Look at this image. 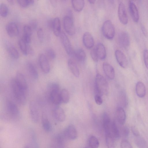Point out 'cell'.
<instances>
[{"label": "cell", "mask_w": 148, "mask_h": 148, "mask_svg": "<svg viewBox=\"0 0 148 148\" xmlns=\"http://www.w3.org/2000/svg\"><path fill=\"white\" fill-rule=\"evenodd\" d=\"M88 2L91 4H94L95 1V0H88Z\"/></svg>", "instance_id": "11a10c76"}, {"label": "cell", "mask_w": 148, "mask_h": 148, "mask_svg": "<svg viewBox=\"0 0 148 148\" xmlns=\"http://www.w3.org/2000/svg\"><path fill=\"white\" fill-rule=\"evenodd\" d=\"M60 95L62 102L68 103L69 100L70 95L67 90L65 88L62 89L60 92Z\"/></svg>", "instance_id": "836d02e7"}, {"label": "cell", "mask_w": 148, "mask_h": 148, "mask_svg": "<svg viewBox=\"0 0 148 148\" xmlns=\"http://www.w3.org/2000/svg\"><path fill=\"white\" fill-rule=\"evenodd\" d=\"M84 148H88L87 147H85Z\"/></svg>", "instance_id": "91938a15"}, {"label": "cell", "mask_w": 148, "mask_h": 148, "mask_svg": "<svg viewBox=\"0 0 148 148\" xmlns=\"http://www.w3.org/2000/svg\"><path fill=\"white\" fill-rule=\"evenodd\" d=\"M118 40L119 45L122 47L127 48L130 44V38L128 33L125 31L120 32L118 35Z\"/></svg>", "instance_id": "8fae6325"}, {"label": "cell", "mask_w": 148, "mask_h": 148, "mask_svg": "<svg viewBox=\"0 0 148 148\" xmlns=\"http://www.w3.org/2000/svg\"><path fill=\"white\" fill-rule=\"evenodd\" d=\"M143 59L145 66L148 70V50L145 49L143 51Z\"/></svg>", "instance_id": "c3c4849f"}, {"label": "cell", "mask_w": 148, "mask_h": 148, "mask_svg": "<svg viewBox=\"0 0 148 148\" xmlns=\"http://www.w3.org/2000/svg\"><path fill=\"white\" fill-rule=\"evenodd\" d=\"M136 94L139 97L143 98L145 96L146 88L144 83L141 81L137 82L136 85Z\"/></svg>", "instance_id": "603a6c76"}, {"label": "cell", "mask_w": 148, "mask_h": 148, "mask_svg": "<svg viewBox=\"0 0 148 148\" xmlns=\"http://www.w3.org/2000/svg\"><path fill=\"white\" fill-rule=\"evenodd\" d=\"M7 111L9 116L12 118L16 119L19 116L20 112L16 104L11 101H8L6 103Z\"/></svg>", "instance_id": "ba28073f"}, {"label": "cell", "mask_w": 148, "mask_h": 148, "mask_svg": "<svg viewBox=\"0 0 148 148\" xmlns=\"http://www.w3.org/2000/svg\"><path fill=\"white\" fill-rule=\"evenodd\" d=\"M129 129L127 126H123L121 129L120 135L121 134L123 137H127L129 135Z\"/></svg>", "instance_id": "7bdbcfd3"}, {"label": "cell", "mask_w": 148, "mask_h": 148, "mask_svg": "<svg viewBox=\"0 0 148 148\" xmlns=\"http://www.w3.org/2000/svg\"><path fill=\"white\" fill-rule=\"evenodd\" d=\"M31 139L32 148H40L38 143L36 136L33 130L31 132Z\"/></svg>", "instance_id": "f35d334b"}, {"label": "cell", "mask_w": 148, "mask_h": 148, "mask_svg": "<svg viewBox=\"0 0 148 148\" xmlns=\"http://www.w3.org/2000/svg\"><path fill=\"white\" fill-rule=\"evenodd\" d=\"M121 148H133L130 142L125 139L123 140L121 144Z\"/></svg>", "instance_id": "bcb514c9"}, {"label": "cell", "mask_w": 148, "mask_h": 148, "mask_svg": "<svg viewBox=\"0 0 148 148\" xmlns=\"http://www.w3.org/2000/svg\"><path fill=\"white\" fill-rule=\"evenodd\" d=\"M45 53L47 56L50 59L53 60L56 57V53L51 48L46 49Z\"/></svg>", "instance_id": "60d3db41"}, {"label": "cell", "mask_w": 148, "mask_h": 148, "mask_svg": "<svg viewBox=\"0 0 148 148\" xmlns=\"http://www.w3.org/2000/svg\"><path fill=\"white\" fill-rule=\"evenodd\" d=\"M6 47L8 52L12 58L15 59H17L19 58V53L17 49L14 46L10 44H8Z\"/></svg>", "instance_id": "f1b7e54d"}, {"label": "cell", "mask_w": 148, "mask_h": 148, "mask_svg": "<svg viewBox=\"0 0 148 148\" xmlns=\"http://www.w3.org/2000/svg\"><path fill=\"white\" fill-rule=\"evenodd\" d=\"M38 61L42 71L45 73H49L50 70V65L46 55L43 53L40 54L38 57Z\"/></svg>", "instance_id": "9c48e42d"}, {"label": "cell", "mask_w": 148, "mask_h": 148, "mask_svg": "<svg viewBox=\"0 0 148 148\" xmlns=\"http://www.w3.org/2000/svg\"><path fill=\"white\" fill-rule=\"evenodd\" d=\"M94 98L95 102L97 104L100 105L102 103L103 100L101 95L95 94Z\"/></svg>", "instance_id": "681fc988"}, {"label": "cell", "mask_w": 148, "mask_h": 148, "mask_svg": "<svg viewBox=\"0 0 148 148\" xmlns=\"http://www.w3.org/2000/svg\"><path fill=\"white\" fill-rule=\"evenodd\" d=\"M141 29L145 37H147L148 35V33L144 25H142L141 26Z\"/></svg>", "instance_id": "db71d44e"}, {"label": "cell", "mask_w": 148, "mask_h": 148, "mask_svg": "<svg viewBox=\"0 0 148 148\" xmlns=\"http://www.w3.org/2000/svg\"><path fill=\"white\" fill-rule=\"evenodd\" d=\"M106 135V144L107 148H115L114 138L111 134Z\"/></svg>", "instance_id": "d590c367"}, {"label": "cell", "mask_w": 148, "mask_h": 148, "mask_svg": "<svg viewBox=\"0 0 148 148\" xmlns=\"http://www.w3.org/2000/svg\"><path fill=\"white\" fill-rule=\"evenodd\" d=\"M102 30L103 35L107 39L111 40L114 38L115 33V28L110 21L107 20L103 23Z\"/></svg>", "instance_id": "3957f363"}, {"label": "cell", "mask_w": 148, "mask_h": 148, "mask_svg": "<svg viewBox=\"0 0 148 148\" xmlns=\"http://www.w3.org/2000/svg\"><path fill=\"white\" fill-rule=\"evenodd\" d=\"M109 89V85L105 78L101 75L97 74L95 81V94L101 96L106 95L108 93Z\"/></svg>", "instance_id": "7a4b0ae2"}, {"label": "cell", "mask_w": 148, "mask_h": 148, "mask_svg": "<svg viewBox=\"0 0 148 148\" xmlns=\"http://www.w3.org/2000/svg\"><path fill=\"white\" fill-rule=\"evenodd\" d=\"M6 30L8 35L11 37H14L19 34V30L16 24L14 22L8 23L6 26Z\"/></svg>", "instance_id": "5bb4252c"}, {"label": "cell", "mask_w": 148, "mask_h": 148, "mask_svg": "<svg viewBox=\"0 0 148 148\" xmlns=\"http://www.w3.org/2000/svg\"><path fill=\"white\" fill-rule=\"evenodd\" d=\"M8 13V9L7 5L5 3H2L0 5V14L3 17L7 16Z\"/></svg>", "instance_id": "74e56055"}, {"label": "cell", "mask_w": 148, "mask_h": 148, "mask_svg": "<svg viewBox=\"0 0 148 148\" xmlns=\"http://www.w3.org/2000/svg\"><path fill=\"white\" fill-rule=\"evenodd\" d=\"M134 142L138 148H148V144L140 135L134 136Z\"/></svg>", "instance_id": "484cf974"}, {"label": "cell", "mask_w": 148, "mask_h": 148, "mask_svg": "<svg viewBox=\"0 0 148 148\" xmlns=\"http://www.w3.org/2000/svg\"><path fill=\"white\" fill-rule=\"evenodd\" d=\"M96 52L99 59L103 60L106 58V53L105 46L101 43H98L95 47Z\"/></svg>", "instance_id": "d4e9b609"}, {"label": "cell", "mask_w": 148, "mask_h": 148, "mask_svg": "<svg viewBox=\"0 0 148 148\" xmlns=\"http://www.w3.org/2000/svg\"><path fill=\"white\" fill-rule=\"evenodd\" d=\"M56 145L58 148H64V140L63 136L60 134L57 135L55 138Z\"/></svg>", "instance_id": "8d00e7d4"}, {"label": "cell", "mask_w": 148, "mask_h": 148, "mask_svg": "<svg viewBox=\"0 0 148 148\" xmlns=\"http://www.w3.org/2000/svg\"><path fill=\"white\" fill-rule=\"evenodd\" d=\"M90 54L91 57L93 60L96 62H98L99 58L96 52L95 47L91 50Z\"/></svg>", "instance_id": "f6af8a7d"}, {"label": "cell", "mask_w": 148, "mask_h": 148, "mask_svg": "<svg viewBox=\"0 0 148 148\" xmlns=\"http://www.w3.org/2000/svg\"><path fill=\"white\" fill-rule=\"evenodd\" d=\"M102 125L105 135L111 134V127L112 122L108 115L106 113L102 116Z\"/></svg>", "instance_id": "e0dca14e"}, {"label": "cell", "mask_w": 148, "mask_h": 148, "mask_svg": "<svg viewBox=\"0 0 148 148\" xmlns=\"http://www.w3.org/2000/svg\"><path fill=\"white\" fill-rule=\"evenodd\" d=\"M11 87L13 95L17 102L20 105H25L27 101L26 91L18 84L15 79L11 81Z\"/></svg>", "instance_id": "6da1fadb"}, {"label": "cell", "mask_w": 148, "mask_h": 148, "mask_svg": "<svg viewBox=\"0 0 148 148\" xmlns=\"http://www.w3.org/2000/svg\"><path fill=\"white\" fill-rule=\"evenodd\" d=\"M120 101L121 105L125 107L127 105V100L126 95L123 92H121L120 95Z\"/></svg>", "instance_id": "b9f144b4"}, {"label": "cell", "mask_w": 148, "mask_h": 148, "mask_svg": "<svg viewBox=\"0 0 148 148\" xmlns=\"http://www.w3.org/2000/svg\"><path fill=\"white\" fill-rule=\"evenodd\" d=\"M48 90L49 99L53 103L58 105L62 103L60 88H48Z\"/></svg>", "instance_id": "5b68a950"}, {"label": "cell", "mask_w": 148, "mask_h": 148, "mask_svg": "<svg viewBox=\"0 0 148 148\" xmlns=\"http://www.w3.org/2000/svg\"><path fill=\"white\" fill-rule=\"evenodd\" d=\"M68 65L70 70L73 74L76 77H79V76L80 72L76 63L73 60L69 59L68 61Z\"/></svg>", "instance_id": "cb8c5ba5"}, {"label": "cell", "mask_w": 148, "mask_h": 148, "mask_svg": "<svg viewBox=\"0 0 148 148\" xmlns=\"http://www.w3.org/2000/svg\"><path fill=\"white\" fill-rule=\"evenodd\" d=\"M24 34L31 36L33 29L29 25H25L23 28Z\"/></svg>", "instance_id": "ee69618b"}, {"label": "cell", "mask_w": 148, "mask_h": 148, "mask_svg": "<svg viewBox=\"0 0 148 148\" xmlns=\"http://www.w3.org/2000/svg\"><path fill=\"white\" fill-rule=\"evenodd\" d=\"M111 134L114 139H119L120 136V130L115 121L112 122L111 127Z\"/></svg>", "instance_id": "4dcf8cb0"}, {"label": "cell", "mask_w": 148, "mask_h": 148, "mask_svg": "<svg viewBox=\"0 0 148 148\" xmlns=\"http://www.w3.org/2000/svg\"><path fill=\"white\" fill-rule=\"evenodd\" d=\"M129 8L130 15L133 20L135 22H138L139 19L138 11L136 5L133 1H129Z\"/></svg>", "instance_id": "2e32d148"}, {"label": "cell", "mask_w": 148, "mask_h": 148, "mask_svg": "<svg viewBox=\"0 0 148 148\" xmlns=\"http://www.w3.org/2000/svg\"><path fill=\"white\" fill-rule=\"evenodd\" d=\"M63 135L70 139H76L77 136V133L75 126L72 124L68 125L64 130Z\"/></svg>", "instance_id": "4fadbf2b"}, {"label": "cell", "mask_w": 148, "mask_h": 148, "mask_svg": "<svg viewBox=\"0 0 148 148\" xmlns=\"http://www.w3.org/2000/svg\"><path fill=\"white\" fill-rule=\"evenodd\" d=\"M63 25L66 32L69 35H74L75 32V29L72 17L71 16H64L63 20Z\"/></svg>", "instance_id": "277c9868"}, {"label": "cell", "mask_w": 148, "mask_h": 148, "mask_svg": "<svg viewBox=\"0 0 148 148\" xmlns=\"http://www.w3.org/2000/svg\"><path fill=\"white\" fill-rule=\"evenodd\" d=\"M103 69L105 74L108 78L111 79L114 78V70L110 64L107 62H104L103 64Z\"/></svg>", "instance_id": "d6986e66"}, {"label": "cell", "mask_w": 148, "mask_h": 148, "mask_svg": "<svg viewBox=\"0 0 148 148\" xmlns=\"http://www.w3.org/2000/svg\"><path fill=\"white\" fill-rule=\"evenodd\" d=\"M50 148H57V147L55 146L54 145H51Z\"/></svg>", "instance_id": "680465c9"}, {"label": "cell", "mask_w": 148, "mask_h": 148, "mask_svg": "<svg viewBox=\"0 0 148 148\" xmlns=\"http://www.w3.org/2000/svg\"><path fill=\"white\" fill-rule=\"evenodd\" d=\"M18 45L22 53L27 56L29 53V46L25 42L22 38L19 39L18 41Z\"/></svg>", "instance_id": "d6a6232c"}, {"label": "cell", "mask_w": 148, "mask_h": 148, "mask_svg": "<svg viewBox=\"0 0 148 148\" xmlns=\"http://www.w3.org/2000/svg\"><path fill=\"white\" fill-rule=\"evenodd\" d=\"M116 119L118 123L121 125L124 124L126 119L125 112L123 107L121 106L118 107L115 112Z\"/></svg>", "instance_id": "ffe728a7"}, {"label": "cell", "mask_w": 148, "mask_h": 148, "mask_svg": "<svg viewBox=\"0 0 148 148\" xmlns=\"http://www.w3.org/2000/svg\"><path fill=\"white\" fill-rule=\"evenodd\" d=\"M115 54L116 60L119 65L123 68H126L128 66V62L125 54L118 49L115 51Z\"/></svg>", "instance_id": "7c38bea8"}, {"label": "cell", "mask_w": 148, "mask_h": 148, "mask_svg": "<svg viewBox=\"0 0 148 148\" xmlns=\"http://www.w3.org/2000/svg\"><path fill=\"white\" fill-rule=\"evenodd\" d=\"M42 124L43 130L46 132H49L52 130L51 123L48 119L44 114H43L42 119Z\"/></svg>", "instance_id": "83f0119b"}, {"label": "cell", "mask_w": 148, "mask_h": 148, "mask_svg": "<svg viewBox=\"0 0 148 148\" xmlns=\"http://www.w3.org/2000/svg\"><path fill=\"white\" fill-rule=\"evenodd\" d=\"M131 130L134 136H138L140 135L138 130L135 127H132Z\"/></svg>", "instance_id": "f5cc1de1"}, {"label": "cell", "mask_w": 148, "mask_h": 148, "mask_svg": "<svg viewBox=\"0 0 148 148\" xmlns=\"http://www.w3.org/2000/svg\"><path fill=\"white\" fill-rule=\"evenodd\" d=\"M52 114L54 118L58 121L63 122L65 119V112L62 108L59 106H57L53 108Z\"/></svg>", "instance_id": "9a60e30c"}, {"label": "cell", "mask_w": 148, "mask_h": 148, "mask_svg": "<svg viewBox=\"0 0 148 148\" xmlns=\"http://www.w3.org/2000/svg\"><path fill=\"white\" fill-rule=\"evenodd\" d=\"M88 144L91 148H98L99 142L97 138L95 136H91L88 139Z\"/></svg>", "instance_id": "e575fe53"}, {"label": "cell", "mask_w": 148, "mask_h": 148, "mask_svg": "<svg viewBox=\"0 0 148 148\" xmlns=\"http://www.w3.org/2000/svg\"><path fill=\"white\" fill-rule=\"evenodd\" d=\"M29 108L31 120L34 123H38L39 120L40 114L36 104L33 101H31L29 103Z\"/></svg>", "instance_id": "52a82bcc"}, {"label": "cell", "mask_w": 148, "mask_h": 148, "mask_svg": "<svg viewBox=\"0 0 148 148\" xmlns=\"http://www.w3.org/2000/svg\"><path fill=\"white\" fill-rule=\"evenodd\" d=\"M60 36L61 41L67 53L70 56H73L74 51L67 36L63 32H61Z\"/></svg>", "instance_id": "8992f818"}, {"label": "cell", "mask_w": 148, "mask_h": 148, "mask_svg": "<svg viewBox=\"0 0 148 148\" xmlns=\"http://www.w3.org/2000/svg\"><path fill=\"white\" fill-rule=\"evenodd\" d=\"M23 148H32V147L30 146L29 145H25Z\"/></svg>", "instance_id": "9f6ffc18"}, {"label": "cell", "mask_w": 148, "mask_h": 148, "mask_svg": "<svg viewBox=\"0 0 148 148\" xmlns=\"http://www.w3.org/2000/svg\"><path fill=\"white\" fill-rule=\"evenodd\" d=\"M28 71L32 77L36 79L38 77V73L37 69L34 65L32 62H29L27 64Z\"/></svg>", "instance_id": "4316f807"}, {"label": "cell", "mask_w": 148, "mask_h": 148, "mask_svg": "<svg viewBox=\"0 0 148 148\" xmlns=\"http://www.w3.org/2000/svg\"><path fill=\"white\" fill-rule=\"evenodd\" d=\"M29 25L33 30L35 29L37 27V22L35 20H32L30 21Z\"/></svg>", "instance_id": "816d5d0a"}, {"label": "cell", "mask_w": 148, "mask_h": 148, "mask_svg": "<svg viewBox=\"0 0 148 148\" xmlns=\"http://www.w3.org/2000/svg\"><path fill=\"white\" fill-rule=\"evenodd\" d=\"M8 2L10 4H13L14 3V1L12 0H8Z\"/></svg>", "instance_id": "6f0895ef"}, {"label": "cell", "mask_w": 148, "mask_h": 148, "mask_svg": "<svg viewBox=\"0 0 148 148\" xmlns=\"http://www.w3.org/2000/svg\"><path fill=\"white\" fill-rule=\"evenodd\" d=\"M73 56L77 60L80 62L84 61L86 57L85 51L82 49H79L74 51Z\"/></svg>", "instance_id": "1f68e13d"}, {"label": "cell", "mask_w": 148, "mask_h": 148, "mask_svg": "<svg viewBox=\"0 0 148 148\" xmlns=\"http://www.w3.org/2000/svg\"><path fill=\"white\" fill-rule=\"evenodd\" d=\"M51 27L55 36H60L61 33V26L60 20L58 17H56L53 20Z\"/></svg>", "instance_id": "7402d4cb"}, {"label": "cell", "mask_w": 148, "mask_h": 148, "mask_svg": "<svg viewBox=\"0 0 148 148\" xmlns=\"http://www.w3.org/2000/svg\"><path fill=\"white\" fill-rule=\"evenodd\" d=\"M83 42L85 47L88 49L92 48L94 44L93 38L91 34L88 32H85L83 36Z\"/></svg>", "instance_id": "ac0fdd59"}, {"label": "cell", "mask_w": 148, "mask_h": 148, "mask_svg": "<svg viewBox=\"0 0 148 148\" xmlns=\"http://www.w3.org/2000/svg\"><path fill=\"white\" fill-rule=\"evenodd\" d=\"M118 16L120 22L123 24L126 25L128 22V18L125 4L122 2L119 4Z\"/></svg>", "instance_id": "30bf717a"}, {"label": "cell", "mask_w": 148, "mask_h": 148, "mask_svg": "<svg viewBox=\"0 0 148 148\" xmlns=\"http://www.w3.org/2000/svg\"><path fill=\"white\" fill-rule=\"evenodd\" d=\"M17 2L20 6L23 8H26L33 4L34 1L33 0H18Z\"/></svg>", "instance_id": "ab89813d"}, {"label": "cell", "mask_w": 148, "mask_h": 148, "mask_svg": "<svg viewBox=\"0 0 148 148\" xmlns=\"http://www.w3.org/2000/svg\"><path fill=\"white\" fill-rule=\"evenodd\" d=\"M37 36L40 41L42 42L43 41L44 33L43 29L40 28H39L37 32Z\"/></svg>", "instance_id": "7dc6e473"}, {"label": "cell", "mask_w": 148, "mask_h": 148, "mask_svg": "<svg viewBox=\"0 0 148 148\" xmlns=\"http://www.w3.org/2000/svg\"><path fill=\"white\" fill-rule=\"evenodd\" d=\"M15 79L18 84L26 91L28 88V84L26 78L23 74L20 72L17 73Z\"/></svg>", "instance_id": "44dd1931"}, {"label": "cell", "mask_w": 148, "mask_h": 148, "mask_svg": "<svg viewBox=\"0 0 148 148\" xmlns=\"http://www.w3.org/2000/svg\"><path fill=\"white\" fill-rule=\"evenodd\" d=\"M71 3L74 10L78 12L81 11L84 5V1L83 0H73Z\"/></svg>", "instance_id": "f546056e"}, {"label": "cell", "mask_w": 148, "mask_h": 148, "mask_svg": "<svg viewBox=\"0 0 148 148\" xmlns=\"http://www.w3.org/2000/svg\"><path fill=\"white\" fill-rule=\"evenodd\" d=\"M31 36L24 34L22 38L27 44L29 45L31 41Z\"/></svg>", "instance_id": "f907efd6"}]
</instances>
